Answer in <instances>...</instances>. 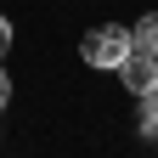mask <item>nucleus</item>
<instances>
[{
  "mask_svg": "<svg viewBox=\"0 0 158 158\" xmlns=\"http://www.w3.org/2000/svg\"><path fill=\"white\" fill-rule=\"evenodd\" d=\"M135 51V40H130V28H118V23H107V28H90L85 40H79V56H85L90 68H107V73H118V62Z\"/></svg>",
  "mask_w": 158,
  "mask_h": 158,
  "instance_id": "nucleus-1",
  "label": "nucleus"
},
{
  "mask_svg": "<svg viewBox=\"0 0 158 158\" xmlns=\"http://www.w3.org/2000/svg\"><path fill=\"white\" fill-rule=\"evenodd\" d=\"M118 79H124V90H135V96L158 90V56L152 51H130L124 62H118Z\"/></svg>",
  "mask_w": 158,
  "mask_h": 158,
  "instance_id": "nucleus-2",
  "label": "nucleus"
},
{
  "mask_svg": "<svg viewBox=\"0 0 158 158\" xmlns=\"http://www.w3.org/2000/svg\"><path fill=\"white\" fill-rule=\"evenodd\" d=\"M130 40H135V51H152V56H158V11H147L141 23L130 28Z\"/></svg>",
  "mask_w": 158,
  "mask_h": 158,
  "instance_id": "nucleus-3",
  "label": "nucleus"
},
{
  "mask_svg": "<svg viewBox=\"0 0 158 158\" xmlns=\"http://www.w3.org/2000/svg\"><path fill=\"white\" fill-rule=\"evenodd\" d=\"M141 135H147V141H158V90L141 96Z\"/></svg>",
  "mask_w": 158,
  "mask_h": 158,
  "instance_id": "nucleus-4",
  "label": "nucleus"
},
{
  "mask_svg": "<svg viewBox=\"0 0 158 158\" xmlns=\"http://www.w3.org/2000/svg\"><path fill=\"white\" fill-rule=\"evenodd\" d=\"M6 51H11V23L0 17V56H6Z\"/></svg>",
  "mask_w": 158,
  "mask_h": 158,
  "instance_id": "nucleus-5",
  "label": "nucleus"
},
{
  "mask_svg": "<svg viewBox=\"0 0 158 158\" xmlns=\"http://www.w3.org/2000/svg\"><path fill=\"white\" fill-rule=\"evenodd\" d=\"M6 102H11V79L0 73V107H6Z\"/></svg>",
  "mask_w": 158,
  "mask_h": 158,
  "instance_id": "nucleus-6",
  "label": "nucleus"
}]
</instances>
